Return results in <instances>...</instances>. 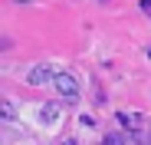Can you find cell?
<instances>
[{
    "label": "cell",
    "mask_w": 151,
    "mask_h": 145,
    "mask_svg": "<svg viewBox=\"0 0 151 145\" xmlns=\"http://www.w3.org/2000/svg\"><path fill=\"white\" fill-rule=\"evenodd\" d=\"M141 10H145V13H151V0H141Z\"/></svg>",
    "instance_id": "cell-7"
},
{
    "label": "cell",
    "mask_w": 151,
    "mask_h": 145,
    "mask_svg": "<svg viewBox=\"0 0 151 145\" xmlns=\"http://www.w3.org/2000/svg\"><path fill=\"white\" fill-rule=\"evenodd\" d=\"M115 119H118V125H125V129H128V132H138V129L145 125V119H141L138 112H118Z\"/></svg>",
    "instance_id": "cell-4"
},
{
    "label": "cell",
    "mask_w": 151,
    "mask_h": 145,
    "mask_svg": "<svg viewBox=\"0 0 151 145\" xmlns=\"http://www.w3.org/2000/svg\"><path fill=\"white\" fill-rule=\"evenodd\" d=\"M13 4H33V0H13Z\"/></svg>",
    "instance_id": "cell-9"
},
{
    "label": "cell",
    "mask_w": 151,
    "mask_h": 145,
    "mask_svg": "<svg viewBox=\"0 0 151 145\" xmlns=\"http://www.w3.org/2000/svg\"><path fill=\"white\" fill-rule=\"evenodd\" d=\"M105 142H109V145H122V142H128V135H122V132H112V135H105Z\"/></svg>",
    "instance_id": "cell-6"
},
{
    "label": "cell",
    "mask_w": 151,
    "mask_h": 145,
    "mask_svg": "<svg viewBox=\"0 0 151 145\" xmlns=\"http://www.w3.org/2000/svg\"><path fill=\"white\" fill-rule=\"evenodd\" d=\"M53 83H56V92H59V99H66V102H79V79H76V72H56L53 76Z\"/></svg>",
    "instance_id": "cell-1"
},
{
    "label": "cell",
    "mask_w": 151,
    "mask_h": 145,
    "mask_svg": "<svg viewBox=\"0 0 151 145\" xmlns=\"http://www.w3.org/2000/svg\"><path fill=\"white\" fill-rule=\"evenodd\" d=\"M53 76H56V69L46 66V63H40V66H33V69L27 72V83H30V86H46V83H53Z\"/></svg>",
    "instance_id": "cell-2"
},
{
    "label": "cell",
    "mask_w": 151,
    "mask_h": 145,
    "mask_svg": "<svg viewBox=\"0 0 151 145\" xmlns=\"http://www.w3.org/2000/svg\"><path fill=\"white\" fill-rule=\"evenodd\" d=\"M59 115H63V106L59 102H43V109H40V122L43 125H56Z\"/></svg>",
    "instance_id": "cell-3"
},
{
    "label": "cell",
    "mask_w": 151,
    "mask_h": 145,
    "mask_svg": "<svg viewBox=\"0 0 151 145\" xmlns=\"http://www.w3.org/2000/svg\"><path fill=\"white\" fill-rule=\"evenodd\" d=\"M99 4H109V0H99Z\"/></svg>",
    "instance_id": "cell-10"
},
{
    "label": "cell",
    "mask_w": 151,
    "mask_h": 145,
    "mask_svg": "<svg viewBox=\"0 0 151 145\" xmlns=\"http://www.w3.org/2000/svg\"><path fill=\"white\" fill-rule=\"evenodd\" d=\"M0 119H4V122H13L17 119V106L10 99H0Z\"/></svg>",
    "instance_id": "cell-5"
},
{
    "label": "cell",
    "mask_w": 151,
    "mask_h": 145,
    "mask_svg": "<svg viewBox=\"0 0 151 145\" xmlns=\"http://www.w3.org/2000/svg\"><path fill=\"white\" fill-rule=\"evenodd\" d=\"M7 46H10V40H4V36H0V50H7Z\"/></svg>",
    "instance_id": "cell-8"
}]
</instances>
